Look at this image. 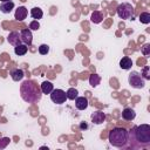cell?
<instances>
[{"label": "cell", "mask_w": 150, "mask_h": 150, "mask_svg": "<svg viewBox=\"0 0 150 150\" xmlns=\"http://www.w3.org/2000/svg\"><path fill=\"white\" fill-rule=\"evenodd\" d=\"M128 142H130L131 146L137 143L136 148L150 145V125L141 124L134 127L130 131H128Z\"/></svg>", "instance_id": "6da1fadb"}, {"label": "cell", "mask_w": 150, "mask_h": 150, "mask_svg": "<svg viewBox=\"0 0 150 150\" xmlns=\"http://www.w3.org/2000/svg\"><path fill=\"white\" fill-rule=\"evenodd\" d=\"M20 95L22 100L27 103H36L41 100V89L30 80H26L20 86Z\"/></svg>", "instance_id": "7a4b0ae2"}, {"label": "cell", "mask_w": 150, "mask_h": 150, "mask_svg": "<svg viewBox=\"0 0 150 150\" xmlns=\"http://www.w3.org/2000/svg\"><path fill=\"white\" fill-rule=\"evenodd\" d=\"M109 143L116 148H123L128 144V130L122 127H116L109 131Z\"/></svg>", "instance_id": "3957f363"}, {"label": "cell", "mask_w": 150, "mask_h": 150, "mask_svg": "<svg viewBox=\"0 0 150 150\" xmlns=\"http://www.w3.org/2000/svg\"><path fill=\"white\" fill-rule=\"evenodd\" d=\"M117 15L123 19V20H129V19H132L134 15H135V9H134V6L129 2H122L121 5H118L117 9Z\"/></svg>", "instance_id": "277c9868"}, {"label": "cell", "mask_w": 150, "mask_h": 150, "mask_svg": "<svg viewBox=\"0 0 150 150\" xmlns=\"http://www.w3.org/2000/svg\"><path fill=\"white\" fill-rule=\"evenodd\" d=\"M128 82L132 88L142 89L145 86V80L142 77V75L137 71H131L128 76Z\"/></svg>", "instance_id": "5b68a950"}, {"label": "cell", "mask_w": 150, "mask_h": 150, "mask_svg": "<svg viewBox=\"0 0 150 150\" xmlns=\"http://www.w3.org/2000/svg\"><path fill=\"white\" fill-rule=\"evenodd\" d=\"M50 100L56 104H62L67 100L66 91L62 89H53L50 93Z\"/></svg>", "instance_id": "8992f818"}, {"label": "cell", "mask_w": 150, "mask_h": 150, "mask_svg": "<svg viewBox=\"0 0 150 150\" xmlns=\"http://www.w3.org/2000/svg\"><path fill=\"white\" fill-rule=\"evenodd\" d=\"M20 39H21V42L27 45V46H30L32 42H33V34H32V30L28 28V29H22L20 32Z\"/></svg>", "instance_id": "52a82bcc"}, {"label": "cell", "mask_w": 150, "mask_h": 150, "mask_svg": "<svg viewBox=\"0 0 150 150\" xmlns=\"http://www.w3.org/2000/svg\"><path fill=\"white\" fill-rule=\"evenodd\" d=\"M28 15V11L25 6H19L16 9H15V13H14V18L15 20L18 21H23Z\"/></svg>", "instance_id": "ba28073f"}, {"label": "cell", "mask_w": 150, "mask_h": 150, "mask_svg": "<svg viewBox=\"0 0 150 150\" xmlns=\"http://www.w3.org/2000/svg\"><path fill=\"white\" fill-rule=\"evenodd\" d=\"M7 42L12 46H18V45H21V39H20V33L19 32H11L9 35L7 36Z\"/></svg>", "instance_id": "9c48e42d"}, {"label": "cell", "mask_w": 150, "mask_h": 150, "mask_svg": "<svg viewBox=\"0 0 150 150\" xmlns=\"http://www.w3.org/2000/svg\"><path fill=\"white\" fill-rule=\"evenodd\" d=\"M104 120H105V115L101 110H97L91 114V122L94 124H102L104 122Z\"/></svg>", "instance_id": "30bf717a"}, {"label": "cell", "mask_w": 150, "mask_h": 150, "mask_svg": "<svg viewBox=\"0 0 150 150\" xmlns=\"http://www.w3.org/2000/svg\"><path fill=\"white\" fill-rule=\"evenodd\" d=\"M75 107L79 110H86L88 108V100L84 96H77L75 98Z\"/></svg>", "instance_id": "8fae6325"}, {"label": "cell", "mask_w": 150, "mask_h": 150, "mask_svg": "<svg viewBox=\"0 0 150 150\" xmlns=\"http://www.w3.org/2000/svg\"><path fill=\"white\" fill-rule=\"evenodd\" d=\"M135 117H136V112L131 108H125L122 111V118L125 120V121H132Z\"/></svg>", "instance_id": "7c38bea8"}, {"label": "cell", "mask_w": 150, "mask_h": 150, "mask_svg": "<svg viewBox=\"0 0 150 150\" xmlns=\"http://www.w3.org/2000/svg\"><path fill=\"white\" fill-rule=\"evenodd\" d=\"M14 2L13 1H5L0 5V11L4 13V14H9L12 12V9L14 8Z\"/></svg>", "instance_id": "4fadbf2b"}, {"label": "cell", "mask_w": 150, "mask_h": 150, "mask_svg": "<svg viewBox=\"0 0 150 150\" xmlns=\"http://www.w3.org/2000/svg\"><path fill=\"white\" fill-rule=\"evenodd\" d=\"M23 76H25V73H23V70L22 69H19V68H16V69H13L12 71H11V77H12V80L13 81H21L22 79H23Z\"/></svg>", "instance_id": "5bb4252c"}, {"label": "cell", "mask_w": 150, "mask_h": 150, "mask_svg": "<svg viewBox=\"0 0 150 150\" xmlns=\"http://www.w3.org/2000/svg\"><path fill=\"white\" fill-rule=\"evenodd\" d=\"M40 89H41V93L42 94H50L52 90L54 89V86L50 81H43L40 86Z\"/></svg>", "instance_id": "9a60e30c"}, {"label": "cell", "mask_w": 150, "mask_h": 150, "mask_svg": "<svg viewBox=\"0 0 150 150\" xmlns=\"http://www.w3.org/2000/svg\"><path fill=\"white\" fill-rule=\"evenodd\" d=\"M27 52H28V46L25 45V43H21V45H18V46L14 47V53H15V55H18V56H22V55H25Z\"/></svg>", "instance_id": "2e32d148"}, {"label": "cell", "mask_w": 150, "mask_h": 150, "mask_svg": "<svg viewBox=\"0 0 150 150\" xmlns=\"http://www.w3.org/2000/svg\"><path fill=\"white\" fill-rule=\"evenodd\" d=\"M120 67L122 68V69H130L131 67H132V60L129 57V56H124V57H122L121 59V61H120Z\"/></svg>", "instance_id": "e0dca14e"}, {"label": "cell", "mask_w": 150, "mask_h": 150, "mask_svg": "<svg viewBox=\"0 0 150 150\" xmlns=\"http://www.w3.org/2000/svg\"><path fill=\"white\" fill-rule=\"evenodd\" d=\"M30 15H32V18L34 20H38L39 21V19H41L43 16V12H42V9L40 7H33L30 9Z\"/></svg>", "instance_id": "ac0fdd59"}, {"label": "cell", "mask_w": 150, "mask_h": 150, "mask_svg": "<svg viewBox=\"0 0 150 150\" xmlns=\"http://www.w3.org/2000/svg\"><path fill=\"white\" fill-rule=\"evenodd\" d=\"M103 20V15L100 11H94L90 15V21L94 22V23H100L101 21Z\"/></svg>", "instance_id": "d6986e66"}, {"label": "cell", "mask_w": 150, "mask_h": 150, "mask_svg": "<svg viewBox=\"0 0 150 150\" xmlns=\"http://www.w3.org/2000/svg\"><path fill=\"white\" fill-rule=\"evenodd\" d=\"M101 82V76L98 74H91L89 76V84L94 88H96Z\"/></svg>", "instance_id": "ffe728a7"}, {"label": "cell", "mask_w": 150, "mask_h": 150, "mask_svg": "<svg viewBox=\"0 0 150 150\" xmlns=\"http://www.w3.org/2000/svg\"><path fill=\"white\" fill-rule=\"evenodd\" d=\"M66 95H67V100H71V101H74V100L79 96V91H77L75 88H69V89L67 90Z\"/></svg>", "instance_id": "44dd1931"}, {"label": "cell", "mask_w": 150, "mask_h": 150, "mask_svg": "<svg viewBox=\"0 0 150 150\" xmlns=\"http://www.w3.org/2000/svg\"><path fill=\"white\" fill-rule=\"evenodd\" d=\"M139 21L144 25L150 23V13L149 12H142L139 14Z\"/></svg>", "instance_id": "7402d4cb"}, {"label": "cell", "mask_w": 150, "mask_h": 150, "mask_svg": "<svg viewBox=\"0 0 150 150\" xmlns=\"http://www.w3.org/2000/svg\"><path fill=\"white\" fill-rule=\"evenodd\" d=\"M141 75L144 80H150V68L149 66H144L142 71H141Z\"/></svg>", "instance_id": "603a6c76"}, {"label": "cell", "mask_w": 150, "mask_h": 150, "mask_svg": "<svg viewBox=\"0 0 150 150\" xmlns=\"http://www.w3.org/2000/svg\"><path fill=\"white\" fill-rule=\"evenodd\" d=\"M38 50H39V53H40L41 55H47V54L49 53V46L46 45V43H43V45L39 46Z\"/></svg>", "instance_id": "cb8c5ba5"}, {"label": "cell", "mask_w": 150, "mask_h": 150, "mask_svg": "<svg viewBox=\"0 0 150 150\" xmlns=\"http://www.w3.org/2000/svg\"><path fill=\"white\" fill-rule=\"evenodd\" d=\"M141 52H142V54L144 56H148L150 54V43H144L142 49H141Z\"/></svg>", "instance_id": "d4e9b609"}, {"label": "cell", "mask_w": 150, "mask_h": 150, "mask_svg": "<svg viewBox=\"0 0 150 150\" xmlns=\"http://www.w3.org/2000/svg\"><path fill=\"white\" fill-rule=\"evenodd\" d=\"M9 142H11V139H9L8 137H2V138H0V149H5V148L9 144Z\"/></svg>", "instance_id": "484cf974"}, {"label": "cell", "mask_w": 150, "mask_h": 150, "mask_svg": "<svg viewBox=\"0 0 150 150\" xmlns=\"http://www.w3.org/2000/svg\"><path fill=\"white\" fill-rule=\"evenodd\" d=\"M40 28V23L38 20H33L30 23H29V29L30 30H38Z\"/></svg>", "instance_id": "4316f807"}, {"label": "cell", "mask_w": 150, "mask_h": 150, "mask_svg": "<svg viewBox=\"0 0 150 150\" xmlns=\"http://www.w3.org/2000/svg\"><path fill=\"white\" fill-rule=\"evenodd\" d=\"M80 127H81L82 129H83V128L86 129V128H87V124H86V123H81V125H80Z\"/></svg>", "instance_id": "83f0119b"}, {"label": "cell", "mask_w": 150, "mask_h": 150, "mask_svg": "<svg viewBox=\"0 0 150 150\" xmlns=\"http://www.w3.org/2000/svg\"><path fill=\"white\" fill-rule=\"evenodd\" d=\"M1 2H5V1H11V0H0Z\"/></svg>", "instance_id": "f1b7e54d"}]
</instances>
